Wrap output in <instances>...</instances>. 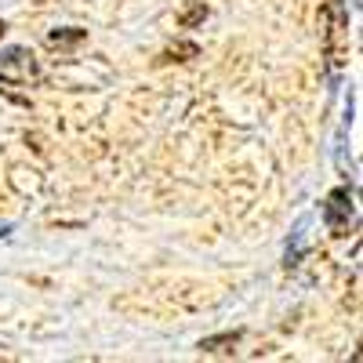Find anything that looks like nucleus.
<instances>
[{"instance_id": "obj_1", "label": "nucleus", "mask_w": 363, "mask_h": 363, "mask_svg": "<svg viewBox=\"0 0 363 363\" xmlns=\"http://www.w3.org/2000/svg\"><path fill=\"white\" fill-rule=\"evenodd\" d=\"M323 26H327V58L330 66L345 62V37H349V8L345 0H323Z\"/></svg>"}, {"instance_id": "obj_2", "label": "nucleus", "mask_w": 363, "mask_h": 363, "mask_svg": "<svg viewBox=\"0 0 363 363\" xmlns=\"http://www.w3.org/2000/svg\"><path fill=\"white\" fill-rule=\"evenodd\" d=\"M349 215H352V193H349V189H335V193L327 196V207H323V218H327L330 233H335V236H345Z\"/></svg>"}, {"instance_id": "obj_3", "label": "nucleus", "mask_w": 363, "mask_h": 363, "mask_svg": "<svg viewBox=\"0 0 363 363\" xmlns=\"http://www.w3.org/2000/svg\"><path fill=\"white\" fill-rule=\"evenodd\" d=\"M240 342H244V330H225V335H211V338H200V352L207 356H229Z\"/></svg>"}, {"instance_id": "obj_4", "label": "nucleus", "mask_w": 363, "mask_h": 363, "mask_svg": "<svg viewBox=\"0 0 363 363\" xmlns=\"http://www.w3.org/2000/svg\"><path fill=\"white\" fill-rule=\"evenodd\" d=\"M84 40H87V29H80V26L51 29V33H48V44H51V48H62V51H69V48H77V44H84Z\"/></svg>"}, {"instance_id": "obj_5", "label": "nucleus", "mask_w": 363, "mask_h": 363, "mask_svg": "<svg viewBox=\"0 0 363 363\" xmlns=\"http://www.w3.org/2000/svg\"><path fill=\"white\" fill-rule=\"evenodd\" d=\"M207 15H211V8L203 4V0H193V4L182 8L178 26H182V29H196V26H203V22H207Z\"/></svg>"}, {"instance_id": "obj_6", "label": "nucleus", "mask_w": 363, "mask_h": 363, "mask_svg": "<svg viewBox=\"0 0 363 363\" xmlns=\"http://www.w3.org/2000/svg\"><path fill=\"white\" fill-rule=\"evenodd\" d=\"M196 55H200V44L178 40V44H171V48L160 55V62H189V58H196Z\"/></svg>"}, {"instance_id": "obj_7", "label": "nucleus", "mask_w": 363, "mask_h": 363, "mask_svg": "<svg viewBox=\"0 0 363 363\" xmlns=\"http://www.w3.org/2000/svg\"><path fill=\"white\" fill-rule=\"evenodd\" d=\"M0 62H4V66H22L26 73H37V62H33V55H29L26 48H8V51H0Z\"/></svg>"}, {"instance_id": "obj_8", "label": "nucleus", "mask_w": 363, "mask_h": 363, "mask_svg": "<svg viewBox=\"0 0 363 363\" xmlns=\"http://www.w3.org/2000/svg\"><path fill=\"white\" fill-rule=\"evenodd\" d=\"M0 87L8 91V87H15V80H11V77H4V73H0Z\"/></svg>"}, {"instance_id": "obj_9", "label": "nucleus", "mask_w": 363, "mask_h": 363, "mask_svg": "<svg viewBox=\"0 0 363 363\" xmlns=\"http://www.w3.org/2000/svg\"><path fill=\"white\" fill-rule=\"evenodd\" d=\"M4 33H8V22H4V18H0V37H4Z\"/></svg>"}, {"instance_id": "obj_10", "label": "nucleus", "mask_w": 363, "mask_h": 363, "mask_svg": "<svg viewBox=\"0 0 363 363\" xmlns=\"http://www.w3.org/2000/svg\"><path fill=\"white\" fill-rule=\"evenodd\" d=\"M8 233H11V229H8V225H0V236H8Z\"/></svg>"}]
</instances>
